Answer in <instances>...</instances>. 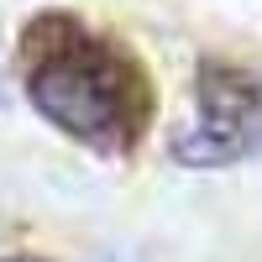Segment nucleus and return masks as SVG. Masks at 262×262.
<instances>
[{
  "mask_svg": "<svg viewBox=\"0 0 262 262\" xmlns=\"http://www.w3.org/2000/svg\"><path fill=\"white\" fill-rule=\"evenodd\" d=\"M184 168H231L262 152V84L236 63H200L194 121L168 142Z\"/></svg>",
  "mask_w": 262,
  "mask_h": 262,
  "instance_id": "obj_2",
  "label": "nucleus"
},
{
  "mask_svg": "<svg viewBox=\"0 0 262 262\" xmlns=\"http://www.w3.org/2000/svg\"><path fill=\"white\" fill-rule=\"evenodd\" d=\"M0 262H42V257H0Z\"/></svg>",
  "mask_w": 262,
  "mask_h": 262,
  "instance_id": "obj_3",
  "label": "nucleus"
},
{
  "mask_svg": "<svg viewBox=\"0 0 262 262\" xmlns=\"http://www.w3.org/2000/svg\"><path fill=\"white\" fill-rule=\"evenodd\" d=\"M27 100L32 111L95 152H126L147 121V74L111 37L74 16H42L27 32Z\"/></svg>",
  "mask_w": 262,
  "mask_h": 262,
  "instance_id": "obj_1",
  "label": "nucleus"
}]
</instances>
